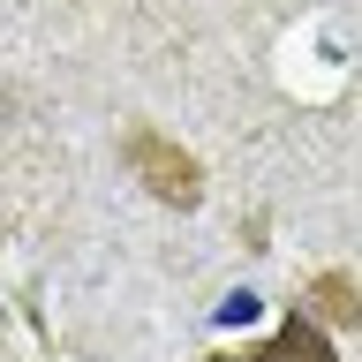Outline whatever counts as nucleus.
Returning a JSON list of instances; mask_svg holds the SVG:
<instances>
[{"label":"nucleus","mask_w":362,"mask_h":362,"mask_svg":"<svg viewBox=\"0 0 362 362\" xmlns=\"http://www.w3.org/2000/svg\"><path fill=\"white\" fill-rule=\"evenodd\" d=\"M121 151H129V166L144 174V189H151L158 204H197L204 197V166L181 151V144H166L158 129H136Z\"/></svg>","instance_id":"nucleus-1"},{"label":"nucleus","mask_w":362,"mask_h":362,"mask_svg":"<svg viewBox=\"0 0 362 362\" xmlns=\"http://www.w3.org/2000/svg\"><path fill=\"white\" fill-rule=\"evenodd\" d=\"M211 362H332V339H325V325H317L310 310H294V317H279V332H272L264 347L211 355Z\"/></svg>","instance_id":"nucleus-2"},{"label":"nucleus","mask_w":362,"mask_h":362,"mask_svg":"<svg viewBox=\"0 0 362 362\" xmlns=\"http://www.w3.org/2000/svg\"><path fill=\"white\" fill-rule=\"evenodd\" d=\"M317 310L332 317V325H362V294L347 287V272H325L317 279Z\"/></svg>","instance_id":"nucleus-3"},{"label":"nucleus","mask_w":362,"mask_h":362,"mask_svg":"<svg viewBox=\"0 0 362 362\" xmlns=\"http://www.w3.org/2000/svg\"><path fill=\"white\" fill-rule=\"evenodd\" d=\"M249 317H257V294H234V302L219 310V325H249Z\"/></svg>","instance_id":"nucleus-4"}]
</instances>
